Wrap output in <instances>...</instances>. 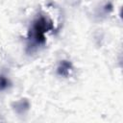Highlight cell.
<instances>
[{"mask_svg":"<svg viewBox=\"0 0 123 123\" xmlns=\"http://www.w3.org/2000/svg\"><path fill=\"white\" fill-rule=\"evenodd\" d=\"M53 29L54 26L52 21L47 17L40 15L33 22L32 28L29 32L30 39H32V41L37 45H42L46 41L45 34Z\"/></svg>","mask_w":123,"mask_h":123,"instance_id":"6da1fadb","label":"cell"},{"mask_svg":"<svg viewBox=\"0 0 123 123\" xmlns=\"http://www.w3.org/2000/svg\"><path fill=\"white\" fill-rule=\"evenodd\" d=\"M72 71H73V65L71 62L66 61V60L61 61L57 68L58 75L62 76V77H68Z\"/></svg>","mask_w":123,"mask_h":123,"instance_id":"7a4b0ae2","label":"cell"},{"mask_svg":"<svg viewBox=\"0 0 123 123\" xmlns=\"http://www.w3.org/2000/svg\"><path fill=\"white\" fill-rule=\"evenodd\" d=\"M12 108L18 114H23L30 108V103L27 99H20L12 104Z\"/></svg>","mask_w":123,"mask_h":123,"instance_id":"3957f363","label":"cell"},{"mask_svg":"<svg viewBox=\"0 0 123 123\" xmlns=\"http://www.w3.org/2000/svg\"><path fill=\"white\" fill-rule=\"evenodd\" d=\"M11 86V81L3 74H0V91L6 90Z\"/></svg>","mask_w":123,"mask_h":123,"instance_id":"277c9868","label":"cell"}]
</instances>
